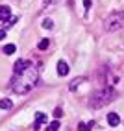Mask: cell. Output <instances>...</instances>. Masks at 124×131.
I'll use <instances>...</instances> for the list:
<instances>
[{
    "mask_svg": "<svg viewBox=\"0 0 124 131\" xmlns=\"http://www.w3.org/2000/svg\"><path fill=\"white\" fill-rule=\"evenodd\" d=\"M37 78H39L37 68H35L32 63H28V67H26L22 72L17 74L15 81H13V85H11V87H13V92H17V94H26V92H30L33 87H35V83H37Z\"/></svg>",
    "mask_w": 124,
    "mask_h": 131,
    "instance_id": "cell-1",
    "label": "cell"
},
{
    "mask_svg": "<svg viewBox=\"0 0 124 131\" xmlns=\"http://www.w3.org/2000/svg\"><path fill=\"white\" fill-rule=\"evenodd\" d=\"M115 96H117V92H115V89H111V87H108V89H102V91H96L91 100H89V105L93 109H100V107H106L108 103H111L115 100Z\"/></svg>",
    "mask_w": 124,
    "mask_h": 131,
    "instance_id": "cell-2",
    "label": "cell"
},
{
    "mask_svg": "<svg viewBox=\"0 0 124 131\" xmlns=\"http://www.w3.org/2000/svg\"><path fill=\"white\" fill-rule=\"evenodd\" d=\"M104 28L108 31H119L124 28V9L122 11H113L106 17L104 20Z\"/></svg>",
    "mask_w": 124,
    "mask_h": 131,
    "instance_id": "cell-3",
    "label": "cell"
},
{
    "mask_svg": "<svg viewBox=\"0 0 124 131\" xmlns=\"http://www.w3.org/2000/svg\"><path fill=\"white\" fill-rule=\"evenodd\" d=\"M108 124L111 127H117L120 124V116L117 115V113H108Z\"/></svg>",
    "mask_w": 124,
    "mask_h": 131,
    "instance_id": "cell-4",
    "label": "cell"
},
{
    "mask_svg": "<svg viewBox=\"0 0 124 131\" xmlns=\"http://www.w3.org/2000/svg\"><path fill=\"white\" fill-rule=\"evenodd\" d=\"M28 67V61H24V59H19V61H15V65H13V70H15V74H19V72H22L24 68Z\"/></svg>",
    "mask_w": 124,
    "mask_h": 131,
    "instance_id": "cell-5",
    "label": "cell"
},
{
    "mask_svg": "<svg viewBox=\"0 0 124 131\" xmlns=\"http://www.w3.org/2000/svg\"><path fill=\"white\" fill-rule=\"evenodd\" d=\"M9 17H11L9 6H0V20H7Z\"/></svg>",
    "mask_w": 124,
    "mask_h": 131,
    "instance_id": "cell-6",
    "label": "cell"
},
{
    "mask_svg": "<svg viewBox=\"0 0 124 131\" xmlns=\"http://www.w3.org/2000/svg\"><path fill=\"white\" fill-rule=\"evenodd\" d=\"M58 74L59 76H67L69 74V65L65 61H58Z\"/></svg>",
    "mask_w": 124,
    "mask_h": 131,
    "instance_id": "cell-7",
    "label": "cell"
},
{
    "mask_svg": "<svg viewBox=\"0 0 124 131\" xmlns=\"http://www.w3.org/2000/svg\"><path fill=\"white\" fill-rule=\"evenodd\" d=\"M46 120V116L43 115V113H37V116H35V122H33V129H39L43 126V122Z\"/></svg>",
    "mask_w": 124,
    "mask_h": 131,
    "instance_id": "cell-8",
    "label": "cell"
},
{
    "mask_svg": "<svg viewBox=\"0 0 124 131\" xmlns=\"http://www.w3.org/2000/svg\"><path fill=\"white\" fill-rule=\"evenodd\" d=\"M13 107V102L11 100H7V98H2V100H0V109H11Z\"/></svg>",
    "mask_w": 124,
    "mask_h": 131,
    "instance_id": "cell-9",
    "label": "cell"
},
{
    "mask_svg": "<svg viewBox=\"0 0 124 131\" xmlns=\"http://www.w3.org/2000/svg\"><path fill=\"white\" fill-rule=\"evenodd\" d=\"M83 81H85V78H78V80H74L72 83H70V87H69V89H70V91H76V89H78V87L82 85Z\"/></svg>",
    "mask_w": 124,
    "mask_h": 131,
    "instance_id": "cell-10",
    "label": "cell"
},
{
    "mask_svg": "<svg viewBox=\"0 0 124 131\" xmlns=\"http://www.w3.org/2000/svg\"><path fill=\"white\" fill-rule=\"evenodd\" d=\"M15 52H17V46L15 45H6L4 46V54L6 56H11V54H15Z\"/></svg>",
    "mask_w": 124,
    "mask_h": 131,
    "instance_id": "cell-11",
    "label": "cell"
},
{
    "mask_svg": "<svg viewBox=\"0 0 124 131\" xmlns=\"http://www.w3.org/2000/svg\"><path fill=\"white\" fill-rule=\"evenodd\" d=\"M93 126H94V122H89V124H80L78 129L80 131H89V129H93Z\"/></svg>",
    "mask_w": 124,
    "mask_h": 131,
    "instance_id": "cell-12",
    "label": "cell"
},
{
    "mask_svg": "<svg viewBox=\"0 0 124 131\" xmlns=\"http://www.w3.org/2000/svg\"><path fill=\"white\" fill-rule=\"evenodd\" d=\"M43 28H45V30H52V28H54L52 19H45V20H43Z\"/></svg>",
    "mask_w": 124,
    "mask_h": 131,
    "instance_id": "cell-13",
    "label": "cell"
},
{
    "mask_svg": "<svg viewBox=\"0 0 124 131\" xmlns=\"http://www.w3.org/2000/svg\"><path fill=\"white\" fill-rule=\"evenodd\" d=\"M58 129H59V122L56 118L54 122H50V124H48V131H58Z\"/></svg>",
    "mask_w": 124,
    "mask_h": 131,
    "instance_id": "cell-14",
    "label": "cell"
},
{
    "mask_svg": "<svg viewBox=\"0 0 124 131\" xmlns=\"http://www.w3.org/2000/svg\"><path fill=\"white\" fill-rule=\"evenodd\" d=\"M37 48H39V50H46V48H48V39H43V41H39Z\"/></svg>",
    "mask_w": 124,
    "mask_h": 131,
    "instance_id": "cell-15",
    "label": "cell"
},
{
    "mask_svg": "<svg viewBox=\"0 0 124 131\" xmlns=\"http://www.w3.org/2000/svg\"><path fill=\"white\" fill-rule=\"evenodd\" d=\"M61 115H63V111H61L59 107H56V109H54V118H58V120H59V118H61Z\"/></svg>",
    "mask_w": 124,
    "mask_h": 131,
    "instance_id": "cell-16",
    "label": "cell"
},
{
    "mask_svg": "<svg viewBox=\"0 0 124 131\" xmlns=\"http://www.w3.org/2000/svg\"><path fill=\"white\" fill-rule=\"evenodd\" d=\"M83 6H85V9L89 11V7H91V0H83Z\"/></svg>",
    "mask_w": 124,
    "mask_h": 131,
    "instance_id": "cell-17",
    "label": "cell"
},
{
    "mask_svg": "<svg viewBox=\"0 0 124 131\" xmlns=\"http://www.w3.org/2000/svg\"><path fill=\"white\" fill-rule=\"evenodd\" d=\"M4 37H6V30H0V41H4Z\"/></svg>",
    "mask_w": 124,
    "mask_h": 131,
    "instance_id": "cell-18",
    "label": "cell"
},
{
    "mask_svg": "<svg viewBox=\"0 0 124 131\" xmlns=\"http://www.w3.org/2000/svg\"><path fill=\"white\" fill-rule=\"evenodd\" d=\"M48 2H50V0H43V4H45V6H46V4H48Z\"/></svg>",
    "mask_w": 124,
    "mask_h": 131,
    "instance_id": "cell-19",
    "label": "cell"
}]
</instances>
